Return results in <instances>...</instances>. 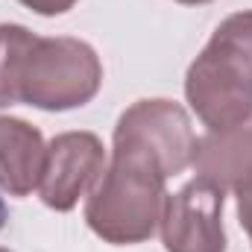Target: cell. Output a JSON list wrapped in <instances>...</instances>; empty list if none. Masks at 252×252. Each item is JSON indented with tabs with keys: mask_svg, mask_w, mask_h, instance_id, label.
<instances>
[{
	"mask_svg": "<svg viewBox=\"0 0 252 252\" xmlns=\"http://www.w3.org/2000/svg\"><path fill=\"white\" fill-rule=\"evenodd\" d=\"M0 252H12V250H3V247H0Z\"/></svg>",
	"mask_w": 252,
	"mask_h": 252,
	"instance_id": "cell-12",
	"label": "cell"
},
{
	"mask_svg": "<svg viewBox=\"0 0 252 252\" xmlns=\"http://www.w3.org/2000/svg\"><path fill=\"white\" fill-rule=\"evenodd\" d=\"M112 147L138 150L158 161L164 176H179L190 167L196 150V132L188 109L167 97L138 100L118 118Z\"/></svg>",
	"mask_w": 252,
	"mask_h": 252,
	"instance_id": "cell-4",
	"label": "cell"
},
{
	"mask_svg": "<svg viewBox=\"0 0 252 252\" xmlns=\"http://www.w3.org/2000/svg\"><path fill=\"white\" fill-rule=\"evenodd\" d=\"M24 9H30V12H35V15H41V18H56V15H64V12H70L79 0H18Z\"/></svg>",
	"mask_w": 252,
	"mask_h": 252,
	"instance_id": "cell-9",
	"label": "cell"
},
{
	"mask_svg": "<svg viewBox=\"0 0 252 252\" xmlns=\"http://www.w3.org/2000/svg\"><path fill=\"white\" fill-rule=\"evenodd\" d=\"M185 100L211 132L252 121V9L217 24L185 70Z\"/></svg>",
	"mask_w": 252,
	"mask_h": 252,
	"instance_id": "cell-2",
	"label": "cell"
},
{
	"mask_svg": "<svg viewBox=\"0 0 252 252\" xmlns=\"http://www.w3.org/2000/svg\"><path fill=\"white\" fill-rule=\"evenodd\" d=\"M182 6H205V3H214V0H176Z\"/></svg>",
	"mask_w": 252,
	"mask_h": 252,
	"instance_id": "cell-11",
	"label": "cell"
},
{
	"mask_svg": "<svg viewBox=\"0 0 252 252\" xmlns=\"http://www.w3.org/2000/svg\"><path fill=\"white\" fill-rule=\"evenodd\" d=\"M223 205L226 193L199 176L167 193L158 223L164 252H226Z\"/></svg>",
	"mask_w": 252,
	"mask_h": 252,
	"instance_id": "cell-5",
	"label": "cell"
},
{
	"mask_svg": "<svg viewBox=\"0 0 252 252\" xmlns=\"http://www.w3.org/2000/svg\"><path fill=\"white\" fill-rule=\"evenodd\" d=\"M164 202L167 176L158 161L138 150L112 147L103 176L85 196V223L112 247H135L158 232Z\"/></svg>",
	"mask_w": 252,
	"mask_h": 252,
	"instance_id": "cell-3",
	"label": "cell"
},
{
	"mask_svg": "<svg viewBox=\"0 0 252 252\" xmlns=\"http://www.w3.org/2000/svg\"><path fill=\"white\" fill-rule=\"evenodd\" d=\"M190 167L199 179L217 185L223 193H244L252 188V124L205 132L196 138Z\"/></svg>",
	"mask_w": 252,
	"mask_h": 252,
	"instance_id": "cell-7",
	"label": "cell"
},
{
	"mask_svg": "<svg viewBox=\"0 0 252 252\" xmlns=\"http://www.w3.org/2000/svg\"><path fill=\"white\" fill-rule=\"evenodd\" d=\"M106 170V147L94 132H59L47 141V156L38 179V196L53 211H70L85 199Z\"/></svg>",
	"mask_w": 252,
	"mask_h": 252,
	"instance_id": "cell-6",
	"label": "cell"
},
{
	"mask_svg": "<svg viewBox=\"0 0 252 252\" xmlns=\"http://www.w3.org/2000/svg\"><path fill=\"white\" fill-rule=\"evenodd\" d=\"M47 141L38 126L24 118L0 115V190L9 196H30L38 190Z\"/></svg>",
	"mask_w": 252,
	"mask_h": 252,
	"instance_id": "cell-8",
	"label": "cell"
},
{
	"mask_svg": "<svg viewBox=\"0 0 252 252\" xmlns=\"http://www.w3.org/2000/svg\"><path fill=\"white\" fill-rule=\"evenodd\" d=\"M103 88L97 50L70 35H35L24 24H0V109L32 106L70 112Z\"/></svg>",
	"mask_w": 252,
	"mask_h": 252,
	"instance_id": "cell-1",
	"label": "cell"
},
{
	"mask_svg": "<svg viewBox=\"0 0 252 252\" xmlns=\"http://www.w3.org/2000/svg\"><path fill=\"white\" fill-rule=\"evenodd\" d=\"M238 223H241V229L247 232V238L252 244V188L238 193Z\"/></svg>",
	"mask_w": 252,
	"mask_h": 252,
	"instance_id": "cell-10",
	"label": "cell"
}]
</instances>
